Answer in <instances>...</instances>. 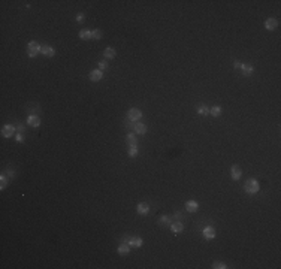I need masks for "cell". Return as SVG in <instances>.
I'll return each instance as SVG.
<instances>
[{
	"mask_svg": "<svg viewBox=\"0 0 281 269\" xmlns=\"http://www.w3.org/2000/svg\"><path fill=\"white\" fill-rule=\"evenodd\" d=\"M244 188H245V191H247L248 194H256L259 191L260 186H259V181H257V179L251 178V179H248V181L245 182Z\"/></svg>",
	"mask_w": 281,
	"mask_h": 269,
	"instance_id": "1",
	"label": "cell"
},
{
	"mask_svg": "<svg viewBox=\"0 0 281 269\" xmlns=\"http://www.w3.org/2000/svg\"><path fill=\"white\" fill-rule=\"evenodd\" d=\"M42 50V46L38 44V42H29L27 45V54H29V57H36L39 52Z\"/></svg>",
	"mask_w": 281,
	"mask_h": 269,
	"instance_id": "2",
	"label": "cell"
},
{
	"mask_svg": "<svg viewBox=\"0 0 281 269\" xmlns=\"http://www.w3.org/2000/svg\"><path fill=\"white\" fill-rule=\"evenodd\" d=\"M127 117H129V120H132V121H139V120L142 118V112H141V109H138V108H132V109H129Z\"/></svg>",
	"mask_w": 281,
	"mask_h": 269,
	"instance_id": "3",
	"label": "cell"
},
{
	"mask_svg": "<svg viewBox=\"0 0 281 269\" xmlns=\"http://www.w3.org/2000/svg\"><path fill=\"white\" fill-rule=\"evenodd\" d=\"M15 133V127L11 126V124H6V126L2 127V134L5 136V138H11L12 134Z\"/></svg>",
	"mask_w": 281,
	"mask_h": 269,
	"instance_id": "4",
	"label": "cell"
},
{
	"mask_svg": "<svg viewBox=\"0 0 281 269\" xmlns=\"http://www.w3.org/2000/svg\"><path fill=\"white\" fill-rule=\"evenodd\" d=\"M88 78H90L91 81L97 82V81H100V79L103 78V72H102V70H99V69H96V70H91L90 75H88Z\"/></svg>",
	"mask_w": 281,
	"mask_h": 269,
	"instance_id": "5",
	"label": "cell"
},
{
	"mask_svg": "<svg viewBox=\"0 0 281 269\" xmlns=\"http://www.w3.org/2000/svg\"><path fill=\"white\" fill-rule=\"evenodd\" d=\"M241 175H242V171H241V168L239 166H232V169H230V177H232V179H235V181H238V179L241 178Z\"/></svg>",
	"mask_w": 281,
	"mask_h": 269,
	"instance_id": "6",
	"label": "cell"
},
{
	"mask_svg": "<svg viewBox=\"0 0 281 269\" xmlns=\"http://www.w3.org/2000/svg\"><path fill=\"white\" fill-rule=\"evenodd\" d=\"M204 236L206 239H214L215 238V230H214L213 226H206L205 229H204Z\"/></svg>",
	"mask_w": 281,
	"mask_h": 269,
	"instance_id": "7",
	"label": "cell"
},
{
	"mask_svg": "<svg viewBox=\"0 0 281 269\" xmlns=\"http://www.w3.org/2000/svg\"><path fill=\"white\" fill-rule=\"evenodd\" d=\"M40 52H42L44 55H46V57H54V54H55L54 48L53 46H49V45H44L42 50H40Z\"/></svg>",
	"mask_w": 281,
	"mask_h": 269,
	"instance_id": "8",
	"label": "cell"
},
{
	"mask_svg": "<svg viewBox=\"0 0 281 269\" xmlns=\"http://www.w3.org/2000/svg\"><path fill=\"white\" fill-rule=\"evenodd\" d=\"M277 26H278V21L275 20V18H268L265 21V27L268 30H275L277 29Z\"/></svg>",
	"mask_w": 281,
	"mask_h": 269,
	"instance_id": "9",
	"label": "cell"
},
{
	"mask_svg": "<svg viewBox=\"0 0 281 269\" xmlns=\"http://www.w3.org/2000/svg\"><path fill=\"white\" fill-rule=\"evenodd\" d=\"M185 208H187V211H190V212H196L199 208V203L196 201H189V202H185Z\"/></svg>",
	"mask_w": 281,
	"mask_h": 269,
	"instance_id": "10",
	"label": "cell"
},
{
	"mask_svg": "<svg viewBox=\"0 0 281 269\" xmlns=\"http://www.w3.org/2000/svg\"><path fill=\"white\" fill-rule=\"evenodd\" d=\"M27 124L31 127H38L39 124H40V118L36 117V115H30V117L27 118Z\"/></svg>",
	"mask_w": 281,
	"mask_h": 269,
	"instance_id": "11",
	"label": "cell"
},
{
	"mask_svg": "<svg viewBox=\"0 0 281 269\" xmlns=\"http://www.w3.org/2000/svg\"><path fill=\"white\" fill-rule=\"evenodd\" d=\"M142 244H144L142 238H138V236H135V238H130L129 239V245L130 247H136V248H139V247H142Z\"/></svg>",
	"mask_w": 281,
	"mask_h": 269,
	"instance_id": "12",
	"label": "cell"
},
{
	"mask_svg": "<svg viewBox=\"0 0 281 269\" xmlns=\"http://www.w3.org/2000/svg\"><path fill=\"white\" fill-rule=\"evenodd\" d=\"M126 144H127L129 147H136V145H138L136 136H135L133 133H129V134H127V138H126Z\"/></svg>",
	"mask_w": 281,
	"mask_h": 269,
	"instance_id": "13",
	"label": "cell"
},
{
	"mask_svg": "<svg viewBox=\"0 0 281 269\" xmlns=\"http://www.w3.org/2000/svg\"><path fill=\"white\" fill-rule=\"evenodd\" d=\"M182 229H184V224L180 223V221H175V223L171 224V230L174 232V233H181Z\"/></svg>",
	"mask_w": 281,
	"mask_h": 269,
	"instance_id": "14",
	"label": "cell"
},
{
	"mask_svg": "<svg viewBox=\"0 0 281 269\" xmlns=\"http://www.w3.org/2000/svg\"><path fill=\"white\" fill-rule=\"evenodd\" d=\"M133 129H135V132H136L138 134H145V132H147V126H145L144 123H136V124L133 126Z\"/></svg>",
	"mask_w": 281,
	"mask_h": 269,
	"instance_id": "15",
	"label": "cell"
},
{
	"mask_svg": "<svg viewBox=\"0 0 281 269\" xmlns=\"http://www.w3.org/2000/svg\"><path fill=\"white\" fill-rule=\"evenodd\" d=\"M241 70H242L244 76H250L253 73V66L251 64H241Z\"/></svg>",
	"mask_w": 281,
	"mask_h": 269,
	"instance_id": "16",
	"label": "cell"
},
{
	"mask_svg": "<svg viewBox=\"0 0 281 269\" xmlns=\"http://www.w3.org/2000/svg\"><path fill=\"white\" fill-rule=\"evenodd\" d=\"M115 55H117V51H115L114 48H111V46L105 48V57H106V59L112 60V59H115Z\"/></svg>",
	"mask_w": 281,
	"mask_h": 269,
	"instance_id": "17",
	"label": "cell"
},
{
	"mask_svg": "<svg viewBox=\"0 0 281 269\" xmlns=\"http://www.w3.org/2000/svg\"><path fill=\"white\" fill-rule=\"evenodd\" d=\"M118 254H121V256L130 254V245L129 244H121V245L118 247Z\"/></svg>",
	"mask_w": 281,
	"mask_h": 269,
	"instance_id": "18",
	"label": "cell"
},
{
	"mask_svg": "<svg viewBox=\"0 0 281 269\" xmlns=\"http://www.w3.org/2000/svg\"><path fill=\"white\" fill-rule=\"evenodd\" d=\"M79 37L84 39V40L93 39V31H90V30H81V31H79Z\"/></svg>",
	"mask_w": 281,
	"mask_h": 269,
	"instance_id": "19",
	"label": "cell"
},
{
	"mask_svg": "<svg viewBox=\"0 0 281 269\" xmlns=\"http://www.w3.org/2000/svg\"><path fill=\"white\" fill-rule=\"evenodd\" d=\"M148 211H150V206H148L147 203H139V205H138V212H139V214L147 215V214H148Z\"/></svg>",
	"mask_w": 281,
	"mask_h": 269,
	"instance_id": "20",
	"label": "cell"
},
{
	"mask_svg": "<svg viewBox=\"0 0 281 269\" xmlns=\"http://www.w3.org/2000/svg\"><path fill=\"white\" fill-rule=\"evenodd\" d=\"M198 114L199 115H208V114H209V108H206L205 105L198 106Z\"/></svg>",
	"mask_w": 281,
	"mask_h": 269,
	"instance_id": "21",
	"label": "cell"
},
{
	"mask_svg": "<svg viewBox=\"0 0 281 269\" xmlns=\"http://www.w3.org/2000/svg\"><path fill=\"white\" fill-rule=\"evenodd\" d=\"M209 114H211L213 117H218L221 114V108L220 106H213V108L209 109Z\"/></svg>",
	"mask_w": 281,
	"mask_h": 269,
	"instance_id": "22",
	"label": "cell"
},
{
	"mask_svg": "<svg viewBox=\"0 0 281 269\" xmlns=\"http://www.w3.org/2000/svg\"><path fill=\"white\" fill-rule=\"evenodd\" d=\"M102 36H103V31H102V30H99V29L93 30V39L99 40V39H102Z\"/></svg>",
	"mask_w": 281,
	"mask_h": 269,
	"instance_id": "23",
	"label": "cell"
},
{
	"mask_svg": "<svg viewBox=\"0 0 281 269\" xmlns=\"http://www.w3.org/2000/svg\"><path fill=\"white\" fill-rule=\"evenodd\" d=\"M0 182H2V184H0V188H2V190H5V188H6V186H8V178H6L5 175H2Z\"/></svg>",
	"mask_w": 281,
	"mask_h": 269,
	"instance_id": "24",
	"label": "cell"
},
{
	"mask_svg": "<svg viewBox=\"0 0 281 269\" xmlns=\"http://www.w3.org/2000/svg\"><path fill=\"white\" fill-rule=\"evenodd\" d=\"M213 268H215V269H226L227 266H226L223 262H214V263H213Z\"/></svg>",
	"mask_w": 281,
	"mask_h": 269,
	"instance_id": "25",
	"label": "cell"
},
{
	"mask_svg": "<svg viewBox=\"0 0 281 269\" xmlns=\"http://www.w3.org/2000/svg\"><path fill=\"white\" fill-rule=\"evenodd\" d=\"M129 156L130 157H136L138 156V148H136V147H129Z\"/></svg>",
	"mask_w": 281,
	"mask_h": 269,
	"instance_id": "26",
	"label": "cell"
},
{
	"mask_svg": "<svg viewBox=\"0 0 281 269\" xmlns=\"http://www.w3.org/2000/svg\"><path fill=\"white\" fill-rule=\"evenodd\" d=\"M106 69H108V63H106V61H105V60L99 61V70L103 72V70H106Z\"/></svg>",
	"mask_w": 281,
	"mask_h": 269,
	"instance_id": "27",
	"label": "cell"
},
{
	"mask_svg": "<svg viewBox=\"0 0 281 269\" xmlns=\"http://www.w3.org/2000/svg\"><path fill=\"white\" fill-rule=\"evenodd\" d=\"M166 223H171V218L167 215H162L160 217V224H166Z\"/></svg>",
	"mask_w": 281,
	"mask_h": 269,
	"instance_id": "28",
	"label": "cell"
},
{
	"mask_svg": "<svg viewBox=\"0 0 281 269\" xmlns=\"http://www.w3.org/2000/svg\"><path fill=\"white\" fill-rule=\"evenodd\" d=\"M76 21H78V22H82L84 21V14H78V17H76Z\"/></svg>",
	"mask_w": 281,
	"mask_h": 269,
	"instance_id": "29",
	"label": "cell"
},
{
	"mask_svg": "<svg viewBox=\"0 0 281 269\" xmlns=\"http://www.w3.org/2000/svg\"><path fill=\"white\" fill-rule=\"evenodd\" d=\"M16 141H18V142H23V141H24V136H23L21 133L16 134Z\"/></svg>",
	"mask_w": 281,
	"mask_h": 269,
	"instance_id": "30",
	"label": "cell"
},
{
	"mask_svg": "<svg viewBox=\"0 0 281 269\" xmlns=\"http://www.w3.org/2000/svg\"><path fill=\"white\" fill-rule=\"evenodd\" d=\"M16 130H18L20 133H23V132H24V127L23 126H18V127H16Z\"/></svg>",
	"mask_w": 281,
	"mask_h": 269,
	"instance_id": "31",
	"label": "cell"
},
{
	"mask_svg": "<svg viewBox=\"0 0 281 269\" xmlns=\"http://www.w3.org/2000/svg\"><path fill=\"white\" fill-rule=\"evenodd\" d=\"M233 66H235V67H241V63H239V61H233Z\"/></svg>",
	"mask_w": 281,
	"mask_h": 269,
	"instance_id": "32",
	"label": "cell"
},
{
	"mask_svg": "<svg viewBox=\"0 0 281 269\" xmlns=\"http://www.w3.org/2000/svg\"><path fill=\"white\" fill-rule=\"evenodd\" d=\"M176 217H181V212H175V214H174V218H176Z\"/></svg>",
	"mask_w": 281,
	"mask_h": 269,
	"instance_id": "33",
	"label": "cell"
},
{
	"mask_svg": "<svg viewBox=\"0 0 281 269\" xmlns=\"http://www.w3.org/2000/svg\"><path fill=\"white\" fill-rule=\"evenodd\" d=\"M8 173L11 175V177H14V172H12V169H8Z\"/></svg>",
	"mask_w": 281,
	"mask_h": 269,
	"instance_id": "34",
	"label": "cell"
}]
</instances>
